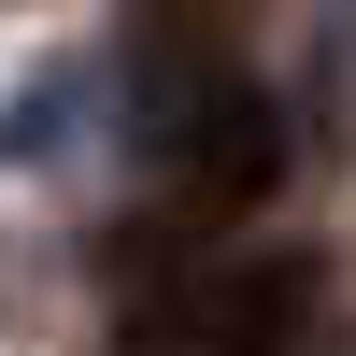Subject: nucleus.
<instances>
[{"mask_svg": "<svg viewBox=\"0 0 356 356\" xmlns=\"http://www.w3.org/2000/svg\"><path fill=\"white\" fill-rule=\"evenodd\" d=\"M328 300V257H214V271H129V356H285Z\"/></svg>", "mask_w": 356, "mask_h": 356, "instance_id": "1", "label": "nucleus"}, {"mask_svg": "<svg viewBox=\"0 0 356 356\" xmlns=\"http://www.w3.org/2000/svg\"><path fill=\"white\" fill-rule=\"evenodd\" d=\"M271 186H285V114L257 100V86H228V100H200L186 129H171V157H157V228H228V214H257Z\"/></svg>", "mask_w": 356, "mask_h": 356, "instance_id": "2", "label": "nucleus"}]
</instances>
